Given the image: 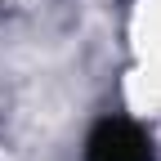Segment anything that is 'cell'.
Instances as JSON below:
<instances>
[{
    "label": "cell",
    "instance_id": "6da1fadb",
    "mask_svg": "<svg viewBox=\"0 0 161 161\" xmlns=\"http://www.w3.org/2000/svg\"><path fill=\"white\" fill-rule=\"evenodd\" d=\"M85 161H152V143L134 121L103 116L85 139Z\"/></svg>",
    "mask_w": 161,
    "mask_h": 161
}]
</instances>
